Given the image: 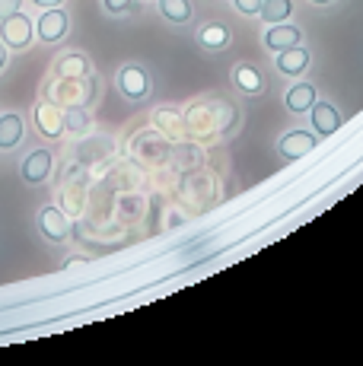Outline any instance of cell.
<instances>
[{
	"label": "cell",
	"instance_id": "ac0fdd59",
	"mask_svg": "<svg viewBox=\"0 0 363 366\" xmlns=\"http://www.w3.org/2000/svg\"><path fill=\"white\" fill-rule=\"evenodd\" d=\"M89 128V112L83 105H74V109H64V131L83 134Z\"/></svg>",
	"mask_w": 363,
	"mask_h": 366
},
{
	"label": "cell",
	"instance_id": "7a4b0ae2",
	"mask_svg": "<svg viewBox=\"0 0 363 366\" xmlns=\"http://www.w3.org/2000/svg\"><path fill=\"white\" fill-rule=\"evenodd\" d=\"M71 32V13L67 6H48V10H39L36 19V39L41 45H58V41L67 39Z\"/></svg>",
	"mask_w": 363,
	"mask_h": 366
},
{
	"label": "cell",
	"instance_id": "e0dca14e",
	"mask_svg": "<svg viewBox=\"0 0 363 366\" xmlns=\"http://www.w3.org/2000/svg\"><path fill=\"white\" fill-rule=\"evenodd\" d=\"M293 16V0H262V10H258V19L264 26L274 23H287Z\"/></svg>",
	"mask_w": 363,
	"mask_h": 366
},
{
	"label": "cell",
	"instance_id": "7c38bea8",
	"mask_svg": "<svg viewBox=\"0 0 363 366\" xmlns=\"http://www.w3.org/2000/svg\"><path fill=\"white\" fill-rule=\"evenodd\" d=\"M156 13L169 26H188L194 19V4L192 0H156Z\"/></svg>",
	"mask_w": 363,
	"mask_h": 366
},
{
	"label": "cell",
	"instance_id": "30bf717a",
	"mask_svg": "<svg viewBox=\"0 0 363 366\" xmlns=\"http://www.w3.org/2000/svg\"><path fill=\"white\" fill-rule=\"evenodd\" d=\"M89 74H93V61L83 51H67L54 61V76H61V80H74V76H89Z\"/></svg>",
	"mask_w": 363,
	"mask_h": 366
},
{
	"label": "cell",
	"instance_id": "8fae6325",
	"mask_svg": "<svg viewBox=\"0 0 363 366\" xmlns=\"http://www.w3.org/2000/svg\"><path fill=\"white\" fill-rule=\"evenodd\" d=\"M51 166H54L51 150H32L23 163V179L29 182V185H41V182L51 175Z\"/></svg>",
	"mask_w": 363,
	"mask_h": 366
},
{
	"label": "cell",
	"instance_id": "9a60e30c",
	"mask_svg": "<svg viewBox=\"0 0 363 366\" xmlns=\"http://www.w3.org/2000/svg\"><path fill=\"white\" fill-rule=\"evenodd\" d=\"M281 153L287 159H299V157H306V153H312V147H316V134H309V131H287L281 137Z\"/></svg>",
	"mask_w": 363,
	"mask_h": 366
},
{
	"label": "cell",
	"instance_id": "ffe728a7",
	"mask_svg": "<svg viewBox=\"0 0 363 366\" xmlns=\"http://www.w3.org/2000/svg\"><path fill=\"white\" fill-rule=\"evenodd\" d=\"M236 13H242V16H258V10H262V0H233Z\"/></svg>",
	"mask_w": 363,
	"mask_h": 366
},
{
	"label": "cell",
	"instance_id": "6da1fadb",
	"mask_svg": "<svg viewBox=\"0 0 363 366\" xmlns=\"http://www.w3.org/2000/svg\"><path fill=\"white\" fill-rule=\"evenodd\" d=\"M0 41H4L10 51H26V48L36 41V19L26 10H16L13 16L0 19Z\"/></svg>",
	"mask_w": 363,
	"mask_h": 366
},
{
	"label": "cell",
	"instance_id": "7402d4cb",
	"mask_svg": "<svg viewBox=\"0 0 363 366\" xmlns=\"http://www.w3.org/2000/svg\"><path fill=\"white\" fill-rule=\"evenodd\" d=\"M32 6H36V10H48V6H64L67 0H29Z\"/></svg>",
	"mask_w": 363,
	"mask_h": 366
},
{
	"label": "cell",
	"instance_id": "5bb4252c",
	"mask_svg": "<svg viewBox=\"0 0 363 366\" xmlns=\"http://www.w3.org/2000/svg\"><path fill=\"white\" fill-rule=\"evenodd\" d=\"M229 76H233V86L239 89L242 96H258L264 89V80H262V74H258V67L246 64V61H239Z\"/></svg>",
	"mask_w": 363,
	"mask_h": 366
},
{
	"label": "cell",
	"instance_id": "ba28073f",
	"mask_svg": "<svg viewBox=\"0 0 363 366\" xmlns=\"http://www.w3.org/2000/svg\"><path fill=\"white\" fill-rule=\"evenodd\" d=\"M194 41H198L204 51H227V48L233 45V32H229L227 23H204L194 32Z\"/></svg>",
	"mask_w": 363,
	"mask_h": 366
},
{
	"label": "cell",
	"instance_id": "44dd1931",
	"mask_svg": "<svg viewBox=\"0 0 363 366\" xmlns=\"http://www.w3.org/2000/svg\"><path fill=\"white\" fill-rule=\"evenodd\" d=\"M16 10H23V0H0V19L13 16Z\"/></svg>",
	"mask_w": 363,
	"mask_h": 366
},
{
	"label": "cell",
	"instance_id": "2e32d148",
	"mask_svg": "<svg viewBox=\"0 0 363 366\" xmlns=\"http://www.w3.org/2000/svg\"><path fill=\"white\" fill-rule=\"evenodd\" d=\"M23 118L16 115V112H6V115H0V150H13V147L23 140Z\"/></svg>",
	"mask_w": 363,
	"mask_h": 366
},
{
	"label": "cell",
	"instance_id": "8992f818",
	"mask_svg": "<svg viewBox=\"0 0 363 366\" xmlns=\"http://www.w3.org/2000/svg\"><path fill=\"white\" fill-rule=\"evenodd\" d=\"M32 115H36V128H39V134H45L48 140H58L61 134H64V112H61V105H58V102H51V99L39 102Z\"/></svg>",
	"mask_w": 363,
	"mask_h": 366
},
{
	"label": "cell",
	"instance_id": "d4e9b609",
	"mask_svg": "<svg viewBox=\"0 0 363 366\" xmlns=\"http://www.w3.org/2000/svg\"><path fill=\"white\" fill-rule=\"evenodd\" d=\"M80 264H86V262H83V258H71V262H67L64 267H80Z\"/></svg>",
	"mask_w": 363,
	"mask_h": 366
},
{
	"label": "cell",
	"instance_id": "3957f363",
	"mask_svg": "<svg viewBox=\"0 0 363 366\" xmlns=\"http://www.w3.org/2000/svg\"><path fill=\"white\" fill-rule=\"evenodd\" d=\"M115 83H118V93L128 102H144V99H150V93H153V80L144 64H124L118 70Z\"/></svg>",
	"mask_w": 363,
	"mask_h": 366
},
{
	"label": "cell",
	"instance_id": "cb8c5ba5",
	"mask_svg": "<svg viewBox=\"0 0 363 366\" xmlns=\"http://www.w3.org/2000/svg\"><path fill=\"white\" fill-rule=\"evenodd\" d=\"M306 4H312V6H332L334 0H306Z\"/></svg>",
	"mask_w": 363,
	"mask_h": 366
},
{
	"label": "cell",
	"instance_id": "277c9868",
	"mask_svg": "<svg viewBox=\"0 0 363 366\" xmlns=\"http://www.w3.org/2000/svg\"><path fill=\"white\" fill-rule=\"evenodd\" d=\"M262 45L268 48L271 54L277 51H287L293 45H303V29L297 23H274V26H264V35H262Z\"/></svg>",
	"mask_w": 363,
	"mask_h": 366
},
{
	"label": "cell",
	"instance_id": "4fadbf2b",
	"mask_svg": "<svg viewBox=\"0 0 363 366\" xmlns=\"http://www.w3.org/2000/svg\"><path fill=\"white\" fill-rule=\"evenodd\" d=\"M319 93L312 83H293V86L284 93V105H287V112H293V115H306V112L316 105Z\"/></svg>",
	"mask_w": 363,
	"mask_h": 366
},
{
	"label": "cell",
	"instance_id": "52a82bcc",
	"mask_svg": "<svg viewBox=\"0 0 363 366\" xmlns=\"http://www.w3.org/2000/svg\"><path fill=\"white\" fill-rule=\"evenodd\" d=\"M39 233L48 239V242H64L71 236V220L64 217V210L58 207H41L39 210Z\"/></svg>",
	"mask_w": 363,
	"mask_h": 366
},
{
	"label": "cell",
	"instance_id": "5b68a950",
	"mask_svg": "<svg viewBox=\"0 0 363 366\" xmlns=\"http://www.w3.org/2000/svg\"><path fill=\"white\" fill-rule=\"evenodd\" d=\"M309 64H312V54L306 45H293L287 51L274 54V70L281 76H287V80H299V76L309 70Z\"/></svg>",
	"mask_w": 363,
	"mask_h": 366
},
{
	"label": "cell",
	"instance_id": "9c48e42d",
	"mask_svg": "<svg viewBox=\"0 0 363 366\" xmlns=\"http://www.w3.org/2000/svg\"><path fill=\"white\" fill-rule=\"evenodd\" d=\"M309 122H312V131H316L319 137H332V134L341 128V112L334 109L332 102L316 99V105L309 109Z\"/></svg>",
	"mask_w": 363,
	"mask_h": 366
},
{
	"label": "cell",
	"instance_id": "603a6c76",
	"mask_svg": "<svg viewBox=\"0 0 363 366\" xmlns=\"http://www.w3.org/2000/svg\"><path fill=\"white\" fill-rule=\"evenodd\" d=\"M6 61H10V48L0 41V74H4V67H6Z\"/></svg>",
	"mask_w": 363,
	"mask_h": 366
},
{
	"label": "cell",
	"instance_id": "d6986e66",
	"mask_svg": "<svg viewBox=\"0 0 363 366\" xmlns=\"http://www.w3.org/2000/svg\"><path fill=\"white\" fill-rule=\"evenodd\" d=\"M102 10H106L109 16L121 19V16H131V13L141 10V0H102Z\"/></svg>",
	"mask_w": 363,
	"mask_h": 366
}]
</instances>
